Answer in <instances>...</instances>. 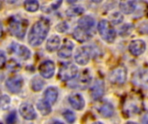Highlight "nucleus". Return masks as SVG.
I'll return each mask as SVG.
<instances>
[{
	"label": "nucleus",
	"instance_id": "f257e3e1",
	"mask_svg": "<svg viewBox=\"0 0 148 124\" xmlns=\"http://www.w3.org/2000/svg\"><path fill=\"white\" fill-rule=\"evenodd\" d=\"M49 27L50 24L49 19L42 17L37 21L32 26L28 36L29 45L32 47H37L41 45L49 31Z\"/></svg>",
	"mask_w": 148,
	"mask_h": 124
},
{
	"label": "nucleus",
	"instance_id": "f03ea898",
	"mask_svg": "<svg viewBox=\"0 0 148 124\" xmlns=\"http://www.w3.org/2000/svg\"><path fill=\"white\" fill-rule=\"evenodd\" d=\"M8 27L12 35L18 39H23L26 34L28 21L19 16H14L9 19Z\"/></svg>",
	"mask_w": 148,
	"mask_h": 124
},
{
	"label": "nucleus",
	"instance_id": "7ed1b4c3",
	"mask_svg": "<svg viewBox=\"0 0 148 124\" xmlns=\"http://www.w3.org/2000/svg\"><path fill=\"white\" fill-rule=\"evenodd\" d=\"M143 109V101L139 96H128L123 104V112L127 117L139 114Z\"/></svg>",
	"mask_w": 148,
	"mask_h": 124
},
{
	"label": "nucleus",
	"instance_id": "20e7f679",
	"mask_svg": "<svg viewBox=\"0 0 148 124\" xmlns=\"http://www.w3.org/2000/svg\"><path fill=\"white\" fill-rule=\"evenodd\" d=\"M98 31L101 37L108 43H113L116 37V32L109 21L101 20L98 24Z\"/></svg>",
	"mask_w": 148,
	"mask_h": 124
},
{
	"label": "nucleus",
	"instance_id": "39448f33",
	"mask_svg": "<svg viewBox=\"0 0 148 124\" xmlns=\"http://www.w3.org/2000/svg\"><path fill=\"white\" fill-rule=\"evenodd\" d=\"M77 73H78V69L76 66H75L72 63H65L61 66L59 70L58 77L62 81H69L75 79Z\"/></svg>",
	"mask_w": 148,
	"mask_h": 124
},
{
	"label": "nucleus",
	"instance_id": "423d86ee",
	"mask_svg": "<svg viewBox=\"0 0 148 124\" xmlns=\"http://www.w3.org/2000/svg\"><path fill=\"white\" fill-rule=\"evenodd\" d=\"M132 82L134 85L142 88L148 89V66L139 69L135 72L132 78Z\"/></svg>",
	"mask_w": 148,
	"mask_h": 124
},
{
	"label": "nucleus",
	"instance_id": "0eeeda50",
	"mask_svg": "<svg viewBox=\"0 0 148 124\" xmlns=\"http://www.w3.org/2000/svg\"><path fill=\"white\" fill-rule=\"evenodd\" d=\"M127 71L124 66H120L114 69L110 75H109V80L112 84L115 85H123L127 80Z\"/></svg>",
	"mask_w": 148,
	"mask_h": 124
},
{
	"label": "nucleus",
	"instance_id": "6e6552de",
	"mask_svg": "<svg viewBox=\"0 0 148 124\" xmlns=\"http://www.w3.org/2000/svg\"><path fill=\"white\" fill-rule=\"evenodd\" d=\"M91 82V77L88 73V72L84 71L82 73L78 78H76L70 85L69 86L72 88H76V89H81L83 90L88 86V85Z\"/></svg>",
	"mask_w": 148,
	"mask_h": 124
},
{
	"label": "nucleus",
	"instance_id": "1a4fd4ad",
	"mask_svg": "<svg viewBox=\"0 0 148 124\" xmlns=\"http://www.w3.org/2000/svg\"><path fill=\"white\" fill-rule=\"evenodd\" d=\"M23 84V80L21 76H13L6 80L5 85L10 92L15 94V93H18L21 91Z\"/></svg>",
	"mask_w": 148,
	"mask_h": 124
},
{
	"label": "nucleus",
	"instance_id": "9d476101",
	"mask_svg": "<svg viewBox=\"0 0 148 124\" xmlns=\"http://www.w3.org/2000/svg\"><path fill=\"white\" fill-rule=\"evenodd\" d=\"M39 73L44 79H50L55 73V64L51 60H45L39 66Z\"/></svg>",
	"mask_w": 148,
	"mask_h": 124
},
{
	"label": "nucleus",
	"instance_id": "9b49d317",
	"mask_svg": "<svg viewBox=\"0 0 148 124\" xmlns=\"http://www.w3.org/2000/svg\"><path fill=\"white\" fill-rule=\"evenodd\" d=\"M10 51L16 54L19 58L23 60H28L30 57V51L23 45L18 44L16 42H12L10 46Z\"/></svg>",
	"mask_w": 148,
	"mask_h": 124
},
{
	"label": "nucleus",
	"instance_id": "f8f14e48",
	"mask_svg": "<svg viewBox=\"0 0 148 124\" xmlns=\"http://www.w3.org/2000/svg\"><path fill=\"white\" fill-rule=\"evenodd\" d=\"M90 59V52L88 47H80L75 55V60L77 64L81 66H85L88 63Z\"/></svg>",
	"mask_w": 148,
	"mask_h": 124
},
{
	"label": "nucleus",
	"instance_id": "ddd939ff",
	"mask_svg": "<svg viewBox=\"0 0 148 124\" xmlns=\"http://www.w3.org/2000/svg\"><path fill=\"white\" fill-rule=\"evenodd\" d=\"M104 91H105V86H104L103 81L101 79H97L94 83L91 88L90 94L94 100H99L104 95Z\"/></svg>",
	"mask_w": 148,
	"mask_h": 124
},
{
	"label": "nucleus",
	"instance_id": "4468645a",
	"mask_svg": "<svg viewBox=\"0 0 148 124\" xmlns=\"http://www.w3.org/2000/svg\"><path fill=\"white\" fill-rule=\"evenodd\" d=\"M129 51L134 56L141 55L146 50V43L142 40H134L129 44Z\"/></svg>",
	"mask_w": 148,
	"mask_h": 124
},
{
	"label": "nucleus",
	"instance_id": "2eb2a0df",
	"mask_svg": "<svg viewBox=\"0 0 148 124\" xmlns=\"http://www.w3.org/2000/svg\"><path fill=\"white\" fill-rule=\"evenodd\" d=\"M73 36L74 38L80 41V42H84L87 41L88 40H90L93 36H94V31H88L85 29H82L79 27H77L73 33Z\"/></svg>",
	"mask_w": 148,
	"mask_h": 124
},
{
	"label": "nucleus",
	"instance_id": "dca6fc26",
	"mask_svg": "<svg viewBox=\"0 0 148 124\" xmlns=\"http://www.w3.org/2000/svg\"><path fill=\"white\" fill-rule=\"evenodd\" d=\"M21 116L26 120H34L36 117V113L33 106L29 104H23L19 107Z\"/></svg>",
	"mask_w": 148,
	"mask_h": 124
},
{
	"label": "nucleus",
	"instance_id": "f3484780",
	"mask_svg": "<svg viewBox=\"0 0 148 124\" xmlns=\"http://www.w3.org/2000/svg\"><path fill=\"white\" fill-rule=\"evenodd\" d=\"M74 44L70 41H67L58 50V56L62 59H68L72 55Z\"/></svg>",
	"mask_w": 148,
	"mask_h": 124
},
{
	"label": "nucleus",
	"instance_id": "a211bd4d",
	"mask_svg": "<svg viewBox=\"0 0 148 124\" xmlns=\"http://www.w3.org/2000/svg\"><path fill=\"white\" fill-rule=\"evenodd\" d=\"M70 105L77 110H82L85 106V101L80 94H73L69 98Z\"/></svg>",
	"mask_w": 148,
	"mask_h": 124
},
{
	"label": "nucleus",
	"instance_id": "6ab92c4d",
	"mask_svg": "<svg viewBox=\"0 0 148 124\" xmlns=\"http://www.w3.org/2000/svg\"><path fill=\"white\" fill-rule=\"evenodd\" d=\"M95 26V20L93 17L89 16H84L80 18V20L78 21V27L88 30V31H92Z\"/></svg>",
	"mask_w": 148,
	"mask_h": 124
},
{
	"label": "nucleus",
	"instance_id": "aec40b11",
	"mask_svg": "<svg viewBox=\"0 0 148 124\" xmlns=\"http://www.w3.org/2000/svg\"><path fill=\"white\" fill-rule=\"evenodd\" d=\"M120 9L125 14H132L134 12L137 7V2L129 0V1H122L120 3Z\"/></svg>",
	"mask_w": 148,
	"mask_h": 124
},
{
	"label": "nucleus",
	"instance_id": "412c9836",
	"mask_svg": "<svg viewBox=\"0 0 148 124\" xmlns=\"http://www.w3.org/2000/svg\"><path fill=\"white\" fill-rule=\"evenodd\" d=\"M45 101H47L49 104H53L56 102L58 98V91L55 87H49L44 92Z\"/></svg>",
	"mask_w": 148,
	"mask_h": 124
},
{
	"label": "nucleus",
	"instance_id": "4be33fe9",
	"mask_svg": "<svg viewBox=\"0 0 148 124\" xmlns=\"http://www.w3.org/2000/svg\"><path fill=\"white\" fill-rule=\"evenodd\" d=\"M60 43H61L60 38L57 35H52L46 43V49L49 52H54L59 47Z\"/></svg>",
	"mask_w": 148,
	"mask_h": 124
},
{
	"label": "nucleus",
	"instance_id": "5701e85b",
	"mask_svg": "<svg viewBox=\"0 0 148 124\" xmlns=\"http://www.w3.org/2000/svg\"><path fill=\"white\" fill-rule=\"evenodd\" d=\"M36 107L38 109V110L40 111V113L42 116H47L51 112V106L50 104L45 101V100H41L37 103Z\"/></svg>",
	"mask_w": 148,
	"mask_h": 124
},
{
	"label": "nucleus",
	"instance_id": "b1692460",
	"mask_svg": "<svg viewBox=\"0 0 148 124\" xmlns=\"http://www.w3.org/2000/svg\"><path fill=\"white\" fill-rule=\"evenodd\" d=\"M100 114L104 117H111L114 115V109L111 104H104L99 110Z\"/></svg>",
	"mask_w": 148,
	"mask_h": 124
},
{
	"label": "nucleus",
	"instance_id": "393cba45",
	"mask_svg": "<svg viewBox=\"0 0 148 124\" xmlns=\"http://www.w3.org/2000/svg\"><path fill=\"white\" fill-rule=\"evenodd\" d=\"M83 12H84V9L82 6H71L66 10L67 16H71V17L80 16V15L83 14Z\"/></svg>",
	"mask_w": 148,
	"mask_h": 124
},
{
	"label": "nucleus",
	"instance_id": "a878e982",
	"mask_svg": "<svg viewBox=\"0 0 148 124\" xmlns=\"http://www.w3.org/2000/svg\"><path fill=\"white\" fill-rule=\"evenodd\" d=\"M24 8L29 12H35L39 9V3L36 0H29L24 2Z\"/></svg>",
	"mask_w": 148,
	"mask_h": 124
},
{
	"label": "nucleus",
	"instance_id": "bb28decb",
	"mask_svg": "<svg viewBox=\"0 0 148 124\" xmlns=\"http://www.w3.org/2000/svg\"><path fill=\"white\" fill-rule=\"evenodd\" d=\"M44 82L39 78V77H35L32 81H31V88L34 91H39L43 88Z\"/></svg>",
	"mask_w": 148,
	"mask_h": 124
},
{
	"label": "nucleus",
	"instance_id": "cd10ccee",
	"mask_svg": "<svg viewBox=\"0 0 148 124\" xmlns=\"http://www.w3.org/2000/svg\"><path fill=\"white\" fill-rule=\"evenodd\" d=\"M133 28H134L133 24H126V25L122 26L121 28L120 29V35L121 36H127V35H130Z\"/></svg>",
	"mask_w": 148,
	"mask_h": 124
},
{
	"label": "nucleus",
	"instance_id": "c85d7f7f",
	"mask_svg": "<svg viewBox=\"0 0 148 124\" xmlns=\"http://www.w3.org/2000/svg\"><path fill=\"white\" fill-rule=\"evenodd\" d=\"M10 103V98L7 95H3L0 98V110H6Z\"/></svg>",
	"mask_w": 148,
	"mask_h": 124
},
{
	"label": "nucleus",
	"instance_id": "c756f323",
	"mask_svg": "<svg viewBox=\"0 0 148 124\" xmlns=\"http://www.w3.org/2000/svg\"><path fill=\"white\" fill-rule=\"evenodd\" d=\"M63 117L69 123H73L75 121V116L71 110H66L63 112Z\"/></svg>",
	"mask_w": 148,
	"mask_h": 124
},
{
	"label": "nucleus",
	"instance_id": "7c9ffc66",
	"mask_svg": "<svg viewBox=\"0 0 148 124\" xmlns=\"http://www.w3.org/2000/svg\"><path fill=\"white\" fill-rule=\"evenodd\" d=\"M110 19H111V21H112V22L114 24H119L123 21V16L121 13L115 12L110 16Z\"/></svg>",
	"mask_w": 148,
	"mask_h": 124
},
{
	"label": "nucleus",
	"instance_id": "2f4dec72",
	"mask_svg": "<svg viewBox=\"0 0 148 124\" xmlns=\"http://www.w3.org/2000/svg\"><path fill=\"white\" fill-rule=\"evenodd\" d=\"M5 122H6V124H15L16 122V111H12L10 112L6 119H5Z\"/></svg>",
	"mask_w": 148,
	"mask_h": 124
},
{
	"label": "nucleus",
	"instance_id": "473e14b6",
	"mask_svg": "<svg viewBox=\"0 0 148 124\" xmlns=\"http://www.w3.org/2000/svg\"><path fill=\"white\" fill-rule=\"evenodd\" d=\"M56 29L60 33H64L69 29V25H68V23L66 22H60L59 24L56 25Z\"/></svg>",
	"mask_w": 148,
	"mask_h": 124
},
{
	"label": "nucleus",
	"instance_id": "72a5a7b5",
	"mask_svg": "<svg viewBox=\"0 0 148 124\" xmlns=\"http://www.w3.org/2000/svg\"><path fill=\"white\" fill-rule=\"evenodd\" d=\"M139 31L141 34L148 35V22H145L141 23V25L139 28Z\"/></svg>",
	"mask_w": 148,
	"mask_h": 124
},
{
	"label": "nucleus",
	"instance_id": "f704fd0d",
	"mask_svg": "<svg viewBox=\"0 0 148 124\" xmlns=\"http://www.w3.org/2000/svg\"><path fill=\"white\" fill-rule=\"evenodd\" d=\"M6 63V56L3 51H0V69L5 65Z\"/></svg>",
	"mask_w": 148,
	"mask_h": 124
},
{
	"label": "nucleus",
	"instance_id": "c9c22d12",
	"mask_svg": "<svg viewBox=\"0 0 148 124\" xmlns=\"http://www.w3.org/2000/svg\"><path fill=\"white\" fill-rule=\"evenodd\" d=\"M142 124H148V112L144 115L142 118Z\"/></svg>",
	"mask_w": 148,
	"mask_h": 124
},
{
	"label": "nucleus",
	"instance_id": "e433bc0d",
	"mask_svg": "<svg viewBox=\"0 0 148 124\" xmlns=\"http://www.w3.org/2000/svg\"><path fill=\"white\" fill-rule=\"evenodd\" d=\"M2 35H3V24L0 21V38L2 37Z\"/></svg>",
	"mask_w": 148,
	"mask_h": 124
},
{
	"label": "nucleus",
	"instance_id": "4c0bfd02",
	"mask_svg": "<svg viewBox=\"0 0 148 124\" xmlns=\"http://www.w3.org/2000/svg\"><path fill=\"white\" fill-rule=\"evenodd\" d=\"M51 124H63L62 123H61V122H58V121H55L54 123H52Z\"/></svg>",
	"mask_w": 148,
	"mask_h": 124
},
{
	"label": "nucleus",
	"instance_id": "58836bf2",
	"mask_svg": "<svg viewBox=\"0 0 148 124\" xmlns=\"http://www.w3.org/2000/svg\"><path fill=\"white\" fill-rule=\"evenodd\" d=\"M126 124H138V123H133V122H128V123H127Z\"/></svg>",
	"mask_w": 148,
	"mask_h": 124
},
{
	"label": "nucleus",
	"instance_id": "ea45409f",
	"mask_svg": "<svg viewBox=\"0 0 148 124\" xmlns=\"http://www.w3.org/2000/svg\"><path fill=\"white\" fill-rule=\"evenodd\" d=\"M93 124H103L102 123H100V122H96V123H94Z\"/></svg>",
	"mask_w": 148,
	"mask_h": 124
},
{
	"label": "nucleus",
	"instance_id": "a19ab883",
	"mask_svg": "<svg viewBox=\"0 0 148 124\" xmlns=\"http://www.w3.org/2000/svg\"><path fill=\"white\" fill-rule=\"evenodd\" d=\"M0 124H3V123H1V122H0Z\"/></svg>",
	"mask_w": 148,
	"mask_h": 124
}]
</instances>
